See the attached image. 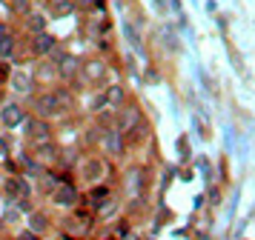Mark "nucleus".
<instances>
[{
    "label": "nucleus",
    "mask_w": 255,
    "mask_h": 240,
    "mask_svg": "<svg viewBox=\"0 0 255 240\" xmlns=\"http://www.w3.org/2000/svg\"><path fill=\"white\" fill-rule=\"evenodd\" d=\"M66 106V94H60V91H46V94H40L35 103V109L40 117H49V114H58L60 109Z\"/></svg>",
    "instance_id": "nucleus-1"
},
{
    "label": "nucleus",
    "mask_w": 255,
    "mask_h": 240,
    "mask_svg": "<svg viewBox=\"0 0 255 240\" xmlns=\"http://www.w3.org/2000/svg\"><path fill=\"white\" fill-rule=\"evenodd\" d=\"M0 123L6 126V129H12V126L23 123V109L17 106V103H6L3 109H0Z\"/></svg>",
    "instance_id": "nucleus-2"
},
{
    "label": "nucleus",
    "mask_w": 255,
    "mask_h": 240,
    "mask_svg": "<svg viewBox=\"0 0 255 240\" xmlns=\"http://www.w3.org/2000/svg\"><path fill=\"white\" fill-rule=\"evenodd\" d=\"M138 123H140V112L135 106H129L127 112H121V117H118V132H129V129H135Z\"/></svg>",
    "instance_id": "nucleus-3"
},
{
    "label": "nucleus",
    "mask_w": 255,
    "mask_h": 240,
    "mask_svg": "<svg viewBox=\"0 0 255 240\" xmlns=\"http://www.w3.org/2000/svg\"><path fill=\"white\" fill-rule=\"evenodd\" d=\"M101 174H104V163H101L98 158H89L86 163H83V180L86 183H98Z\"/></svg>",
    "instance_id": "nucleus-4"
},
{
    "label": "nucleus",
    "mask_w": 255,
    "mask_h": 240,
    "mask_svg": "<svg viewBox=\"0 0 255 240\" xmlns=\"http://www.w3.org/2000/svg\"><path fill=\"white\" fill-rule=\"evenodd\" d=\"M75 200H78L75 186L63 183V186H58V189H55V203H58V206H75Z\"/></svg>",
    "instance_id": "nucleus-5"
},
{
    "label": "nucleus",
    "mask_w": 255,
    "mask_h": 240,
    "mask_svg": "<svg viewBox=\"0 0 255 240\" xmlns=\"http://www.w3.org/2000/svg\"><path fill=\"white\" fill-rule=\"evenodd\" d=\"M26 132H29V137L35 140V143H46L49 140V129L43 120H32V123L26 126Z\"/></svg>",
    "instance_id": "nucleus-6"
},
{
    "label": "nucleus",
    "mask_w": 255,
    "mask_h": 240,
    "mask_svg": "<svg viewBox=\"0 0 255 240\" xmlns=\"http://www.w3.org/2000/svg\"><path fill=\"white\" fill-rule=\"evenodd\" d=\"M52 49H55V40H52V34L37 32V34H35V52H37V55H49Z\"/></svg>",
    "instance_id": "nucleus-7"
},
{
    "label": "nucleus",
    "mask_w": 255,
    "mask_h": 240,
    "mask_svg": "<svg viewBox=\"0 0 255 240\" xmlns=\"http://www.w3.org/2000/svg\"><path fill=\"white\" fill-rule=\"evenodd\" d=\"M12 52H14V37L6 32V26H0V55L12 57Z\"/></svg>",
    "instance_id": "nucleus-8"
},
{
    "label": "nucleus",
    "mask_w": 255,
    "mask_h": 240,
    "mask_svg": "<svg viewBox=\"0 0 255 240\" xmlns=\"http://www.w3.org/2000/svg\"><path fill=\"white\" fill-rule=\"evenodd\" d=\"M12 89L20 91V94H26V91H29V75H26L23 69L12 72Z\"/></svg>",
    "instance_id": "nucleus-9"
},
{
    "label": "nucleus",
    "mask_w": 255,
    "mask_h": 240,
    "mask_svg": "<svg viewBox=\"0 0 255 240\" xmlns=\"http://www.w3.org/2000/svg\"><path fill=\"white\" fill-rule=\"evenodd\" d=\"M26 29H32V32H43L46 29V20H43V14H32V17H26Z\"/></svg>",
    "instance_id": "nucleus-10"
},
{
    "label": "nucleus",
    "mask_w": 255,
    "mask_h": 240,
    "mask_svg": "<svg viewBox=\"0 0 255 240\" xmlns=\"http://www.w3.org/2000/svg\"><path fill=\"white\" fill-rule=\"evenodd\" d=\"M101 78H104V66H101V63H95V60H92V63H86V80H92V83H95V80H101Z\"/></svg>",
    "instance_id": "nucleus-11"
},
{
    "label": "nucleus",
    "mask_w": 255,
    "mask_h": 240,
    "mask_svg": "<svg viewBox=\"0 0 255 240\" xmlns=\"http://www.w3.org/2000/svg\"><path fill=\"white\" fill-rule=\"evenodd\" d=\"M106 103H112V106H121V103H124V89H121V86H112V89L106 91Z\"/></svg>",
    "instance_id": "nucleus-12"
},
{
    "label": "nucleus",
    "mask_w": 255,
    "mask_h": 240,
    "mask_svg": "<svg viewBox=\"0 0 255 240\" xmlns=\"http://www.w3.org/2000/svg\"><path fill=\"white\" fill-rule=\"evenodd\" d=\"M106 146H109V152H112V155H118V152H121V132L106 137Z\"/></svg>",
    "instance_id": "nucleus-13"
},
{
    "label": "nucleus",
    "mask_w": 255,
    "mask_h": 240,
    "mask_svg": "<svg viewBox=\"0 0 255 240\" xmlns=\"http://www.w3.org/2000/svg\"><path fill=\"white\" fill-rule=\"evenodd\" d=\"M127 37H129V43L135 46V52H140V49H143V43H140L138 32H135V29H132V26H127Z\"/></svg>",
    "instance_id": "nucleus-14"
},
{
    "label": "nucleus",
    "mask_w": 255,
    "mask_h": 240,
    "mask_svg": "<svg viewBox=\"0 0 255 240\" xmlns=\"http://www.w3.org/2000/svg\"><path fill=\"white\" fill-rule=\"evenodd\" d=\"M72 69H75V63H72V57H60V72H63V75H69Z\"/></svg>",
    "instance_id": "nucleus-15"
},
{
    "label": "nucleus",
    "mask_w": 255,
    "mask_h": 240,
    "mask_svg": "<svg viewBox=\"0 0 255 240\" xmlns=\"http://www.w3.org/2000/svg\"><path fill=\"white\" fill-rule=\"evenodd\" d=\"M43 226H46V220H43V215H35V217H32V229H35V232H40Z\"/></svg>",
    "instance_id": "nucleus-16"
}]
</instances>
